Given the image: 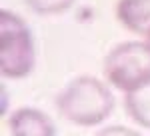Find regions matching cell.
Returning a JSON list of instances; mask_svg holds the SVG:
<instances>
[{
  "instance_id": "5b68a950",
  "label": "cell",
  "mask_w": 150,
  "mask_h": 136,
  "mask_svg": "<svg viewBox=\"0 0 150 136\" xmlns=\"http://www.w3.org/2000/svg\"><path fill=\"white\" fill-rule=\"evenodd\" d=\"M116 18L126 30L146 36L150 32V0H118Z\"/></svg>"
},
{
  "instance_id": "6da1fadb",
  "label": "cell",
  "mask_w": 150,
  "mask_h": 136,
  "mask_svg": "<svg viewBox=\"0 0 150 136\" xmlns=\"http://www.w3.org/2000/svg\"><path fill=\"white\" fill-rule=\"evenodd\" d=\"M56 106L72 124L96 126L110 116L114 96L108 82L96 76H78L58 94Z\"/></svg>"
},
{
  "instance_id": "7a4b0ae2",
  "label": "cell",
  "mask_w": 150,
  "mask_h": 136,
  "mask_svg": "<svg viewBox=\"0 0 150 136\" xmlns=\"http://www.w3.org/2000/svg\"><path fill=\"white\" fill-rule=\"evenodd\" d=\"M36 64V44L18 14L0 10V72L4 78H26Z\"/></svg>"
},
{
  "instance_id": "277c9868",
  "label": "cell",
  "mask_w": 150,
  "mask_h": 136,
  "mask_svg": "<svg viewBox=\"0 0 150 136\" xmlns=\"http://www.w3.org/2000/svg\"><path fill=\"white\" fill-rule=\"evenodd\" d=\"M8 128L12 136H56V126L46 112L24 106L10 114Z\"/></svg>"
},
{
  "instance_id": "9c48e42d",
  "label": "cell",
  "mask_w": 150,
  "mask_h": 136,
  "mask_svg": "<svg viewBox=\"0 0 150 136\" xmlns=\"http://www.w3.org/2000/svg\"><path fill=\"white\" fill-rule=\"evenodd\" d=\"M144 38H146V42H148V44H150V32L146 34V36H144Z\"/></svg>"
},
{
  "instance_id": "8992f818",
  "label": "cell",
  "mask_w": 150,
  "mask_h": 136,
  "mask_svg": "<svg viewBox=\"0 0 150 136\" xmlns=\"http://www.w3.org/2000/svg\"><path fill=\"white\" fill-rule=\"evenodd\" d=\"M124 104H126L128 116L136 124L150 128V80L140 84L132 92H128L124 98Z\"/></svg>"
},
{
  "instance_id": "52a82bcc",
  "label": "cell",
  "mask_w": 150,
  "mask_h": 136,
  "mask_svg": "<svg viewBox=\"0 0 150 136\" xmlns=\"http://www.w3.org/2000/svg\"><path fill=\"white\" fill-rule=\"evenodd\" d=\"M28 8L40 16H50V14H60L68 10L74 4V0H26Z\"/></svg>"
},
{
  "instance_id": "3957f363",
  "label": "cell",
  "mask_w": 150,
  "mask_h": 136,
  "mask_svg": "<svg viewBox=\"0 0 150 136\" xmlns=\"http://www.w3.org/2000/svg\"><path fill=\"white\" fill-rule=\"evenodd\" d=\"M104 78L116 90L132 92L150 80V44L128 40L114 46L104 58Z\"/></svg>"
},
{
  "instance_id": "ba28073f",
  "label": "cell",
  "mask_w": 150,
  "mask_h": 136,
  "mask_svg": "<svg viewBox=\"0 0 150 136\" xmlns=\"http://www.w3.org/2000/svg\"><path fill=\"white\" fill-rule=\"evenodd\" d=\"M96 136H142L140 132L126 128V126H106L100 132H96Z\"/></svg>"
}]
</instances>
